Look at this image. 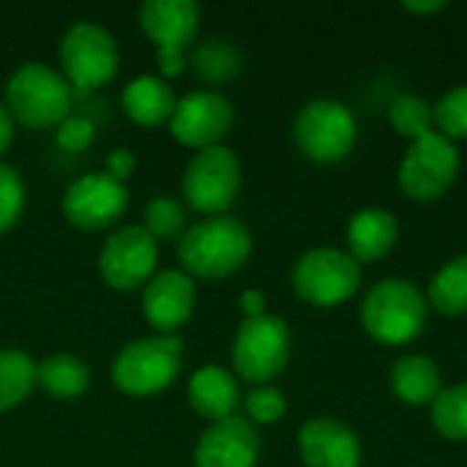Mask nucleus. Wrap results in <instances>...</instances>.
<instances>
[{"label": "nucleus", "mask_w": 467, "mask_h": 467, "mask_svg": "<svg viewBox=\"0 0 467 467\" xmlns=\"http://www.w3.org/2000/svg\"><path fill=\"white\" fill-rule=\"evenodd\" d=\"M298 451L306 467H361L358 435L328 416L309 419L301 427Z\"/></svg>", "instance_id": "f3484780"}, {"label": "nucleus", "mask_w": 467, "mask_h": 467, "mask_svg": "<svg viewBox=\"0 0 467 467\" xmlns=\"http://www.w3.org/2000/svg\"><path fill=\"white\" fill-rule=\"evenodd\" d=\"M134 170H137V159H134V153L129 150V148H115V150H109V156H107V172L112 175V178H118V181H129L131 175H134Z\"/></svg>", "instance_id": "473e14b6"}, {"label": "nucleus", "mask_w": 467, "mask_h": 467, "mask_svg": "<svg viewBox=\"0 0 467 467\" xmlns=\"http://www.w3.org/2000/svg\"><path fill=\"white\" fill-rule=\"evenodd\" d=\"M361 323L380 345H408L427 326V298L408 279H383L367 293Z\"/></svg>", "instance_id": "20e7f679"}, {"label": "nucleus", "mask_w": 467, "mask_h": 467, "mask_svg": "<svg viewBox=\"0 0 467 467\" xmlns=\"http://www.w3.org/2000/svg\"><path fill=\"white\" fill-rule=\"evenodd\" d=\"M244 408H246V419L252 424H276L285 419L287 413V400L279 389L274 386H257L246 394L244 400Z\"/></svg>", "instance_id": "c756f323"}, {"label": "nucleus", "mask_w": 467, "mask_h": 467, "mask_svg": "<svg viewBox=\"0 0 467 467\" xmlns=\"http://www.w3.org/2000/svg\"><path fill=\"white\" fill-rule=\"evenodd\" d=\"M159 265V244L142 230V224H126L115 230L99 252V276L118 293L145 287Z\"/></svg>", "instance_id": "f8f14e48"}, {"label": "nucleus", "mask_w": 467, "mask_h": 467, "mask_svg": "<svg viewBox=\"0 0 467 467\" xmlns=\"http://www.w3.org/2000/svg\"><path fill=\"white\" fill-rule=\"evenodd\" d=\"M257 460L260 435L244 416L211 424L194 446V467H254Z\"/></svg>", "instance_id": "dca6fc26"}, {"label": "nucleus", "mask_w": 467, "mask_h": 467, "mask_svg": "<svg viewBox=\"0 0 467 467\" xmlns=\"http://www.w3.org/2000/svg\"><path fill=\"white\" fill-rule=\"evenodd\" d=\"M38 386V364L16 348L0 350V413L22 405Z\"/></svg>", "instance_id": "5701e85b"}, {"label": "nucleus", "mask_w": 467, "mask_h": 467, "mask_svg": "<svg viewBox=\"0 0 467 467\" xmlns=\"http://www.w3.org/2000/svg\"><path fill=\"white\" fill-rule=\"evenodd\" d=\"M60 74L74 90L107 85L120 66L115 36L96 22H74L60 38Z\"/></svg>", "instance_id": "423d86ee"}, {"label": "nucleus", "mask_w": 467, "mask_h": 467, "mask_svg": "<svg viewBox=\"0 0 467 467\" xmlns=\"http://www.w3.org/2000/svg\"><path fill=\"white\" fill-rule=\"evenodd\" d=\"M241 52L233 41L224 38H208L202 41L192 55V68L205 82H227L241 71Z\"/></svg>", "instance_id": "393cba45"}, {"label": "nucleus", "mask_w": 467, "mask_h": 467, "mask_svg": "<svg viewBox=\"0 0 467 467\" xmlns=\"http://www.w3.org/2000/svg\"><path fill=\"white\" fill-rule=\"evenodd\" d=\"M11 140H14V120L8 115L5 104H0V161H3V153L8 150Z\"/></svg>", "instance_id": "f704fd0d"}, {"label": "nucleus", "mask_w": 467, "mask_h": 467, "mask_svg": "<svg viewBox=\"0 0 467 467\" xmlns=\"http://www.w3.org/2000/svg\"><path fill=\"white\" fill-rule=\"evenodd\" d=\"M241 161L227 145L197 150L183 170V197L205 216H224L241 192Z\"/></svg>", "instance_id": "6e6552de"}, {"label": "nucleus", "mask_w": 467, "mask_h": 467, "mask_svg": "<svg viewBox=\"0 0 467 467\" xmlns=\"http://www.w3.org/2000/svg\"><path fill=\"white\" fill-rule=\"evenodd\" d=\"M432 424L449 441H467V383L438 394L432 402Z\"/></svg>", "instance_id": "bb28decb"}, {"label": "nucleus", "mask_w": 467, "mask_h": 467, "mask_svg": "<svg viewBox=\"0 0 467 467\" xmlns=\"http://www.w3.org/2000/svg\"><path fill=\"white\" fill-rule=\"evenodd\" d=\"M63 216L79 230H104L115 224L129 208V189L107 170L85 172L63 194Z\"/></svg>", "instance_id": "ddd939ff"}, {"label": "nucleus", "mask_w": 467, "mask_h": 467, "mask_svg": "<svg viewBox=\"0 0 467 467\" xmlns=\"http://www.w3.org/2000/svg\"><path fill=\"white\" fill-rule=\"evenodd\" d=\"M90 386V369L71 353H52L38 361V389L52 400H77Z\"/></svg>", "instance_id": "4be33fe9"}, {"label": "nucleus", "mask_w": 467, "mask_h": 467, "mask_svg": "<svg viewBox=\"0 0 467 467\" xmlns=\"http://www.w3.org/2000/svg\"><path fill=\"white\" fill-rule=\"evenodd\" d=\"M183 227H186V211H183V205H181L178 200H172V197H167V194L153 197V200L145 205V211H142V230H145L156 244L181 238Z\"/></svg>", "instance_id": "cd10ccee"}, {"label": "nucleus", "mask_w": 467, "mask_h": 467, "mask_svg": "<svg viewBox=\"0 0 467 467\" xmlns=\"http://www.w3.org/2000/svg\"><path fill=\"white\" fill-rule=\"evenodd\" d=\"M460 172V150L438 131L416 140L400 164V189L416 202L441 200Z\"/></svg>", "instance_id": "9b49d317"}, {"label": "nucleus", "mask_w": 467, "mask_h": 467, "mask_svg": "<svg viewBox=\"0 0 467 467\" xmlns=\"http://www.w3.org/2000/svg\"><path fill=\"white\" fill-rule=\"evenodd\" d=\"M120 104L129 120L137 126H159L170 123L178 96L167 85V79L153 77V74H140L131 82H126L120 93Z\"/></svg>", "instance_id": "aec40b11"}, {"label": "nucleus", "mask_w": 467, "mask_h": 467, "mask_svg": "<svg viewBox=\"0 0 467 467\" xmlns=\"http://www.w3.org/2000/svg\"><path fill=\"white\" fill-rule=\"evenodd\" d=\"M356 134L353 112L334 99L306 101L293 123L298 150L317 164H334L345 159L356 145Z\"/></svg>", "instance_id": "0eeeda50"}, {"label": "nucleus", "mask_w": 467, "mask_h": 467, "mask_svg": "<svg viewBox=\"0 0 467 467\" xmlns=\"http://www.w3.org/2000/svg\"><path fill=\"white\" fill-rule=\"evenodd\" d=\"M293 337L282 317L263 315L244 320L233 342V369L257 386H265L285 372L290 361Z\"/></svg>", "instance_id": "9d476101"}, {"label": "nucleus", "mask_w": 467, "mask_h": 467, "mask_svg": "<svg viewBox=\"0 0 467 467\" xmlns=\"http://www.w3.org/2000/svg\"><path fill=\"white\" fill-rule=\"evenodd\" d=\"M405 11H413V14H432V11H443L446 3L435 0V3H402Z\"/></svg>", "instance_id": "c9c22d12"}, {"label": "nucleus", "mask_w": 467, "mask_h": 467, "mask_svg": "<svg viewBox=\"0 0 467 467\" xmlns=\"http://www.w3.org/2000/svg\"><path fill=\"white\" fill-rule=\"evenodd\" d=\"M197 287L194 279L181 268L156 271L153 279L142 287V315L156 334H175L194 315Z\"/></svg>", "instance_id": "2eb2a0df"}, {"label": "nucleus", "mask_w": 467, "mask_h": 467, "mask_svg": "<svg viewBox=\"0 0 467 467\" xmlns=\"http://www.w3.org/2000/svg\"><path fill=\"white\" fill-rule=\"evenodd\" d=\"M25 208V183L19 172L0 161V233L11 230Z\"/></svg>", "instance_id": "7c9ffc66"}, {"label": "nucleus", "mask_w": 467, "mask_h": 467, "mask_svg": "<svg viewBox=\"0 0 467 467\" xmlns=\"http://www.w3.org/2000/svg\"><path fill=\"white\" fill-rule=\"evenodd\" d=\"M435 123L441 126L443 137L449 140H467V85L449 90L435 107Z\"/></svg>", "instance_id": "c85d7f7f"}, {"label": "nucleus", "mask_w": 467, "mask_h": 467, "mask_svg": "<svg viewBox=\"0 0 467 467\" xmlns=\"http://www.w3.org/2000/svg\"><path fill=\"white\" fill-rule=\"evenodd\" d=\"M74 88L68 79L38 60L22 63L5 82V109L25 129H57L71 115Z\"/></svg>", "instance_id": "f03ea898"}, {"label": "nucleus", "mask_w": 467, "mask_h": 467, "mask_svg": "<svg viewBox=\"0 0 467 467\" xmlns=\"http://www.w3.org/2000/svg\"><path fill=\"white\" fill-rule=\"evenodd\" d=\"M389 120H391L397 134L410 137L416 142L432 131L435 112H432V104L427 99L413 96V93H402L389 104Z\"/></svg>", "instance_id": "a878e982"}, {"label": "nucleus", "mask_w": 467, "mask_h": 467, "mask_svg": "<svg viewBox=\"0 0 467 467\" xmlns=\"http://www.w3.org/2000/svg\"><path fill=\"white\" fill-rule=\"evenodd\" d=\"M186 400H189V408L197 416H202L205 421H211V424L224 421V419L235 416V410L241 405L238 380L224 367L205 364L189 378Z\"/></svg>", "instance_id": "a211bd4d"}, {"label": "nucleus", "mask_w": 467, "mask_h": 467, "mask_svg": "<svg viewBox=\"0 0 467 467\" xmlns=\"http://www.w3.org/2000/svg\"><path fill=\"white\" fill-rule=\"evenodd\" d=\"M400 238V224L391 211L383 208H364L348 224V244L350 257L361 263H378L389 257Z\"/></svg>", "instance_id": "6ab92c4d"}, {"label": "nucleus", "mask_w": 467, "mask_h": 467, "mask_svg": "<svg viewBox=\"0 0 467 467\" xmlns=\"http://www.w3.org/2000/svg\"><path fill=\"white\" fill-rule=\"evenodd\" d=\"M391 391L405 405H430L443 391L441 369L427 356H405L391 367Z\"/></svg>", "instance_id": "412c9836"}, {"label": "nucleus", "mask_w": 467, "mask_h": 467, "mask_svg": "<svg viewBox=\"0 0 467 467\" xmlns=\"http://www.w3.org/2000/svg\"><path fill=\"white\" fill-rule=\"evenodd\" d=\"M430 304L446 315L460 317L467 312V254L451 257L430 282Z\"/></svg>", "instance_id": "b1692460"}, {"label": "nucleus", "mask_w": 467, "mask_h": 467, "mask_svg": "<svg viewBox=\"0 0 467 467\" xmlns=\"http://www.w3.org/2000/svg\"><path fill=\"white\" fill-rule=\"evenodd\" d=\"M235 109L227 96L219 90H192L178 99L175 112L170 118V134L194 150H205L222 145L227 131L233 129Z\"/></svg>", "instance_id": "4468645a"}, {"label": "nucleus", "mask_w": 467, "mask_h": 467, "mask_svg": "<svg viewBox=\"0 0 467 467\" xmlns=\"http://www.w3.org/2000/svg\"><path fill=\"white\" fill-rule=\"evenodd\" d=\"M183 342L175 334H153L134 339L112 358V383L126 397H156L170 389L181 372Z\"/></svg>", "instance_id": "7ed1b4c3"}, {"label": "nucleus", "mask_w": 467, "mask_h": 467, "mask_svg": "<svg viewBox=\"0 0 467 467\" xmlns=\"http://www.w3.org/2000/svg\"><path fill=\"white\" fill-rule=\"evenodd\" d=\"M140 27L156 47L161 79L186 71V47L200 27V5L194 0H145L140 5Z\"/></svg>", "instance_id": "39448f33"}, {"label": "nucleus", "mask_w": 467, "mask_h": 467, "mask_svg": "<svg viewBox=\"0 0 467 467\" xmlns=\"http://www.w3.org/2000/svg\"><path fill=\"white\" fill-rule=\"evenodd\" d=\"M252 254V235L241 219L208 216L178 241L181 271L192 279H227Z\"/></svg>", "instance_id": "f257e3e1"}, {"label": "nucleus", "mask_w": 467, "mask_h": 467, "mask_svg": "<svg viewBox=\"0 0 467 467\" xmlns=\"http://www.w3.org/2000/svg\"><path fill=\"white\" fill-rule=\"evenodd\" d=\"M361 287V265L339 249H309L293 265V290L301 301L331 309Z\"/></svg>", "instance_id": "1a4fd4ad"}, {"label": "nucleus", "mask_w": 467, "mask_h": 467, "mask_svg": "<svg viewBox=\"0 0 467 467\" xmlns=\"http://www.w3.org/2000/svg\"><path fill=\"white\" fill-rule=\"evenodd\" d=\"M238 306H241V312H244V320L268 315V312H265V296H263L260 290H246V293H241Z\"/></svg>", "instance_id": "72a5a7b5"}, {"label": "nucleus", "mask_w": 467, "mask_h": 467, "mask_svg": "<svg viewBox=\"0 0 467 467\" xmlns=\"http://www.w3.org/2000/svg\"><path fill=\"white\" fill-rule=\"evenodd\" d=\"M96 140V126L93 120L82 115H68L57 129H55V145L66 153H82L93 145Z\"/></svg>", "instance_id": "2f4dec72"}]
</instances>
